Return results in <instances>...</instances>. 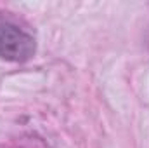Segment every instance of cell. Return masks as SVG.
I'll use <instances>...</instances> for the list:
<instances>
[{
    "label": "cell",
    "mask_w": 149,
    "mask_h": 148,
    "mask_svg": "<svg viewBox=\"0 0 149 148\" xmlns=\"http://www.w3.org/2000/svg\"><path fill=\"white\" fill-rule=\"evenodd\" d=\"M37 42L31 33L12 21L0 19V58L12 63H24L35 56Z\"/></svg>",
    "instance_id": "obj_1"
}]
</instances>
